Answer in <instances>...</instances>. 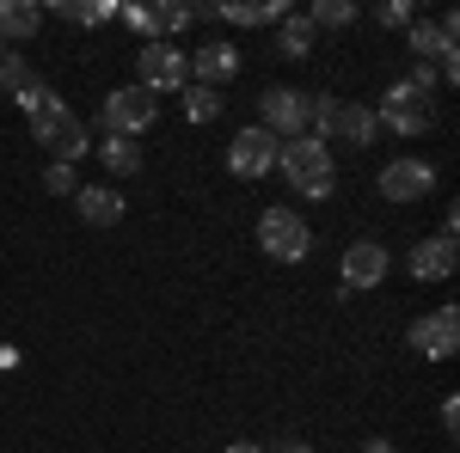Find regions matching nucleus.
Instances as JSON below:
<instances>
[{
    "label": "nucleus",
    "instance_id": "f8f14e48",
    "mask_svg": "<svg viewBox=\"0 0 460 453\" xmlns=\"http://www.w3.org/2000/svg\"><path fill=\"white\" fill-rule=\"evenodd\" d=\"M455 264H460V251H455V240H442V233H436V240H418L411 251H405V270H411L418 282H448Z\"/></svg>",
    "mask_w": 460,
    "mask_h": 453
},
{
    "label": "nucleus",
    "instance_id": "aec40b11",
    "mask_svg": "<svg viewBox=\"0 0 460 453\" xmlns=\"http://www.w3.org/2000/svg\"><path fill=\"white\" fill-rule=\"evenodd\" d=\"M178 99H184V117H190V123H215V117H221V92H215V86H197V80H190Z\"/></svg>",
    "mask_w": 460,
    "mask_h": 453
},
{
    "label": "nucleus",
    "instance_id": "dca6fc26",
    "mask_svg": "<svg viewBox=\"0 0 460 453\" xmlns=\"http://www.w3.org/2000/svg\"><path fill=\"white\" fill-rule=\"evenodd\" d=\"M37 25H43L37 0H0V43H31Z\"/></svg>",
    "mask_w": 460,
    "mask_h": 453
},
{
    "label": "nucleus",
    "instance_id": "b1692460",
    "mask_svg": "<svg viewBox=\"0 0 460 453\" xmlns=\"http://www.w3.org/2000/svg\"><path fill=\"white\" fill-rule=\"evenodd\" d=\"M49 13H56L62 25H93V0H56Z\"/></svg>",
    "mask_w": 460,
    "mask_h": 453
},
{
    "label": "nucleus",
    "instance_id": "2eb2a0df",
    "mask_svg": "<svg viewBox=\"0 0 460 453\" xmlns=\"http://www.w3.org/2000/svg\"><path fill=\"white\" fill-rule=\"evenodd\" d=\"M74 209H80L86 227H117V221L129 214V203H123L111 184H80V190H74Z\"/></svg>",
    "mask_w": 460,
    "mask_h": 453
},
{
    "label": "nucleus",
    "instance_id": "c85d7f7f",
    "mask_svg": "<svg viewBox=\"0 0 460 453\" xmlns=\"http://www.w3.org/2000/svg\"><path fill=\"white\" fill-rule=\"evenodd\" d=\"M0 56H6V43H0Z\"/></svg>",
    "mask_w": 460,
    "mask_h": 453
},
{
    "label": "nucleus",
    "instance_id": "5701e85b",
    "mask_svg": "<svg viewBox=\"0 0 460 453\" xmlns=\"http://www.w3.org/2000/svg\"><path fill=\"white\" fill-rule=\"evenodd\" d=\"M43 190H49V196H74V190H80V178H74V166H62V160H49V166H43Z\"/></svg>",
    "mask_w": 460,
    "mask_h": 453
},
{
    "label": "nucleus",
    "instance_id": "a211bd4d",
    "mask_svg": "<svg viewBox=\"0 0 460 453\" xmlns=\"http://www.w3.org/2000/svg\"><path fill=\"white\" fill-rule=\"evenodd\" d=\"M99 160H105L117 178H136V172H142V147H136V141H123V135H105Z\"/></svg>",
    "mask_w": 460,
    "mask_h": 453
},
{
    "label": "nucleus",
    "instance_id": "20e7f679",
    "mask_svg": "<svg viewBox=\"0 0 460 453\" xmlns=\"http://www.w3.org/2000/svg\"><path fill=\"white\" fill-rule=\"evenodd\" d=\"M258 129H270L277 141H295L314 129V92H295V86H270L258 99Z\"/></svg>",
    "mask_w": 460,
    "mask_h": 453
},
{
    "label": "nucleus",
    "instance_id": "6e6552de",
    "mask_svg": "<svg viewBox=\"0 0 460 453\" xmlns=\"http://www.w3.org/2000/svg\"><path fill=\"white\" fill-rule=\"evenodd\" d=\"M277 147H283V141L270 135V129L246 123L240 135L227 141V172H234V178H264V172H277Z\"/></svg>",
    "mask_w": 460,
    "mask_h": 453
},
{
    "label": "nucleus",
    "instance_id": "a878e982",
    "mask_svg": "<svg viewBox=\"0 0 460 453\" xmlns=\"http://www.w3.org/2000/svg\"><path fill=\"white\" fill-rule=\"evenodd\" d=\"M362 453H393V441H387V435H375V441H362Z\"/></svg>",
    "mask_w": 460,
    "mask_h": 453
},
{
    "label": "nucleus",
    "instance_id": "4468645a",
    "mask_svg": "<svg viewBox=\"0 0 460 453\" xmlns=\"http://www.w3.org/2000/svg\"><path fill=\"white\" fill-rule=\"evenodd\" d=\"M234 74H240V49H234V43H203V49L190 56V80H197V86H215V92H221Z\"/></svg>",
    "mask_w": 460,
    "mask_h": 453
},
{
    "label": "nucleus",
    "instance_id": "cd10ccee",
    "mask_svg": "<svg viewBox=\"0 0 460 453\" xmlns=\"http://www.w3.org/2000/svg\"><path fill=\"white\" fill-rule=\"evenodd\" d=\"M283 453H314V448H283Z\"/></svg>",
    "mask_w": 460,
    "mask_h": 453
},
{
    "label": "nucleus",
    "instance_id": "f3484780",
    "mask_svg": "<svg viewBox=\"0 0 460 453\" xmlns=\"http://www.w3.org/2000/svg\"><path fill=\"white\" fill-rule=\"evenodd\" d=\"M314 25H307V13H301V19H295V13H288L283 25H277V56H288V62H307V56H314Z\"/></svg>",
    "mask_w": 460,
    "mask_h": 453
},
{
    "label": "nucleus",
    "instance_id": "423d86ee",
    "mask_svg": "<svg viewBox=\"0 0 460 453\" xmlns=\"http://www.w3.org/2000/svg\"><path fill=\"white\" fill-rule=\"evenodd\" d=\"M375 123H381V129H393V135H424L429 123H436V110H429V99L424 92H418V86H405V80H393L387 86V99H381V105H375Z\"/></svg>",
    "mask_w": 460,
    "mask_h": 453
},
{
    "label": "nucleus",
    "instance_id": "0eeeda50",
    "mask_svg": "<svg viewBox=\"0 0 460 453\" xmlns=\"http://www.w3.org/2000/svg\"><path fill=\"white\" fill-rule=\"evenodd\" d=\"M258 245H264V257H277V264H301L307 245H314V233H307V221L295 209H264L258 214Z\"/></svg>",
    "mask_w": 460,
    "mask_h": 453
},
{
    "label": "nucleus",
    "instance_id": "9d476101",
    "mask_svg": "<svg viewBox=\"0 0 460 453\" xmlns=\"http://www.w3.org/2000/svg\"><path fill=\"white\" fill-rule=\"evenodd\" d=\"M387 270H393L387 245L356 240L350 251H344V270H338V282H344V294H375V288L387 282Z\"/></svg>",
    "mask_w": 460,
    "mask_h": 453
},
{
    "label": "nucleus",
    "instance_id": "412c9836",
    "mask_svg": "<svg viewBox=\"0 0 460 453\" xmlns=\"http://www.w3.org/2000/svg\"><path fill=\"white\" fill-rule=\"evenodd\" d=\"M31 80H37V74H31V62H25V56H13V49L0 56V92H13V99H19Z\"/></svg>",
    "mask_w": 460,
    "mask_h": 453
},
{
    "label": "nucleus",
    "instance_id": "7ed1b4c3",
    "mask_svg": "<svg viewBox=\"0 0 460 453\" xmlns=\"http://www.w3.org/2000/svg\"><path fill=\"white\" fill-rule=\"evenodd\" d=\"M154 117H160V99H154L147 86H117V92H105V105H99L105 135H123V141H136L142 129H154Z\"/></svg>",
    "mask_w": 460,
    "mask_h": 453
},
{
    "label": "nucleus",
    "instance_id": "f257e3e1",
    "mask_svg": "<svg viewBox=\"0 0 460 453\" xmlns=\"http://www.w3.org/2000/svg\"><path fill=\"white\" fill-rule=\"evenodd\" d=\"M19 110L31 117V135L37 147H49V160H62V166H74V160H86L93 153V135H86V123L74 117L43 80H31L25 92H19Z\"/></svg>",
    "mask_w": 460,
    "mask_h": 453
},
{
    "label": "nucleus",
    "instance_id": "bb28decb",
    "mask_svg": "<svg viewBox=\"0 0 460 453\" xmlns=\"http://www.w3.org/2000/svg\"><path fill=\"white\" fill-rule=\"evenodd\" d=\"M227 453H264V448H258V441H234Z\"/></svg>",
    "mask_w": 460,
    "mask_h": 453
},
{
    "label": "nucleus",
    "instance_id": "4be33fe9",
    "mask_svg": "<svg viewBox=\"0 0 460 453\" xmlns=\"http://www.w3.org/2000/svg\"><path fill=\"white\" fill-rule=\"evenodd\" d=\"M411 19H418L411 0H381V6H375V25H387V31H405Z\"/></svg>",
    "mask_w": 460,
    "mask_h": 453
},
{
    "label": "nucleus",
    "instance_id": "1a4fd4ad",
    "mask_svg": "<svg viewBox=\"0 0 460 453\" xmlns=\"http://www.w3.org/2000/svg\"><path fill=\"white\" fill-rule=\"evenodd\" d=\"M429 190H436V166L418 160V153H399L381 166V196L387 203H424Z\"/></svg>",
    "mask_w": 460,
    "mask_h": 453
},
{
    "label": "nucleus",
    "instance_id": "ddd939ff",
    "mask_svg": "<svg viewBox=\"0 0 460 453\" xmlns=\"http://www.w3.org/2000/svg\"><path fill=\"white\" fill-rule=\"evenodd\" d=\"M344 141V147H375V135H381V123H375V105H344L338 99V110H332V123H325V141Z\"/></svg>",
    "mask_w": 460,
    "mask_h": 453
},
{
    "label": "nucleus",
    "instance_id": "f03ea898",
    "mask_svg": "<svg viewBox=\"0 0 460 453\" xmlns=\"http://www.w3.org/2000/svg\"><path fill=\"white\" fill-rule=\"evenodd\" d=\"M277 166H283L288 190L295 196H307V203H325L332 190H338V166H332V147L319 135H295L277 147Z\"/></svg>",
    "mask_w": 460,
    "mask_h": 453
},
{
    "label": "nucleus",
    "instance_id": "6ab92c4d",
    "mask_svg": "<svg viewBox=\"0 0 460 453\" xmlns=\"http://www.w3.org/2000/svg\"><path fill=\"white\" fill-rule=\"evenodd\" d=\"M307 25L314 31H344V25H356V0H314Z\"/></svg>",
    "mask_w": 460,
    "mask_h": 453
},
{
    "label": "nucleus",
    "instance_id": "393cba45",
    "mask_svg": "<svg viewBox=\"0 0 460 453\" xmlns=\"http://www.w3.org/2000/svg\"><path fill=\"white\" fill-rule=\"evenodd\" d=\"M442 429H448V435L460 429V398H442Z\"/></svg>",
    "mask_w": 460,
    "mask_h": 453
},
{
    "label": "nucleus",
    "instance_id": "9b49d317",
    "mask_svg": "<svg viewBox=\"0 0 460 453\" xmlns=\"http://www.w3.org/2000/svg\"><path fill=\"white\" fill-rule=\"evenodd\" d=\"M455 344H460V313H455V307H436L429 318H418V325H411V349H418V355H429V362H448V355H455Z\"/></svg>",
    "mask_w": 460,
    "mask_h": 453
},
{
    "label": "nucleus",
    "instance_id": "39448f33",
    "mask_svg": "<svg viewBox=\"0 0 460 453\" xmlns=\"http://www.w3.org/2000/svg\"><path fill=\"white\" fill-rule=\"evenodd\" d=\"M136 86H147V92H184L190 86V56L178 43H142L136 49Z\"/></svg>",
    "mask_w": 460,
    "mask_h": 453
}]
</instances>
